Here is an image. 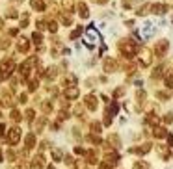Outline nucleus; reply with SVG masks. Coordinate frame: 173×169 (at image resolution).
<instances>
[{
	"mask_svg": "<svg viewBox=\"0 0 173 169\" xmlns=\"http://www.w3.org/2000/svg\"><path fill=\"white\" fill-rule=\"evenodd\" d=\"M78 95H80V91H78V87H75V86H71V87L65 89V97H67V99H76Z\"/></svg>",
	"mask_w": 173,
	"mask_h": 169,
	"instance_id": "obj_9",
	"label": "nucleus"
},
{
	"mask_svg": "<svg viewBox=\"0 0 173 169\" xmlns=\"http://www.w3.org/2000/svg\"><path fill=\"white\" fill-rule=\"evenodd\" d=\"M34 145H35V136L30 134V136L26 138V147H34Z\"/></svg>",
	"mask_w": 173,
	"mask_h": 169,
	"instance_id": "obj_21",
	"label": "nucleus"
},
{
	"mask_svg": "<svg viewBox=\"0 0 173 169\" xmlns=\"http://www.w3.org/2000/svg\"><path fill=\"white\" fill-rule=\"evenodd\" d=\"M145 123H149V125H153V127H157V125L160 123V117H158L157 113H149V115L145 117Z\"/></svg>",
	"mask_w": 173,
	"mask_h": 169,
	"instance_id": "obj_12",
	"label": "nucleus"
},
{
	"mask_svg": "<svg viewBox=\"0 0 173 169\" xmlns=\"http://www.w3.org/2000/svg\"><path fill=\"white\" fill-rule=\"evenodd\" d=\"M52 158H54V160H60V158H61V151L54 149V151H52Z\"/></svg>",
	"mask_w": 173,
	"mask_h": 169,
	"instance_id": "obj_29",
	"label": "nucleus"
},
{
	"mask_svg": "<svg viewBox=\"0 0 173 169\" xmlns=\"http://www.w3.org/2000/svg\"><path fill=\"white\" fill-rule=\"evenodd\" d=\"M48 169H54V167H48Z\"/></svg>",
	"mask_w": 173,
	"mask_h": 169,
	"instance_id": "obj_45",
	"label": "nucleus"
},
{
	"mask_svg": "<svg viewBox=\"0 0 173 169\" xmlns=\"http://www.w3.org/2000/svg\"><path fill=\"white\" fill-rule=\"evenodd\" d=\"M61 6H63V9H65V11H73V0H63V2H61Z\"/></svg>",
	"mask_w": 173,
	"mask_h": 169,
	"instance_id": "obj_20",
	"label": "nucleus"
},
{
	"mask_svg": "<svg viewBox=\"0 0 173 169\" xmlns=\"http://www.w3.org/2000/svg\"><path fill=\"white\" fill-rule=\"evenodd\" d=\"M6 17H17V11H15V9H9V11L6 13Z\"/></svg>",
	"mask_w": 173,
	"mask_h": 169,
	"instance_id": "obj_38",
	"label": "nucleus"
},
{
	"mask_svg": "<svg viewBox=\"0 0 173 169\" xmlns=\"http://www.w3.org/2000/svg\"><path fill=\"white\" fill-rule=\"evenodd\" d=\"M86 106L89 110H97V97L95 95H88L86 97Z\"/></svg>",
	"mask_w": 173,
	"mask_h": 169,
	"instance_id": "obj_10",
	"label": "nucleus"
},
{
	"mask_svg": "<svg viewBox=\"0 0 173 169\" xmlns=\"http://www.w3.org/2000/svg\"><path fill=\"white\" fill-rule=\"evenodd\" d=\"M119 48H121L123 56H127V58H132V56L136 54V45H134L130 39H125V41H121V43H119Z\"/></svg>",
	"mask_w": 173,
	"mask_h": 169,
	"instance_id": "obj_1",
	"label": "nucleus"
},
{
	"mask_svg": "<svg viewBox=\"0 0 173 169\" xmlns=\"http://www.w3.org/2000/svg\"><path fill=\"white\" fill-rule=\"evenodd\" d=\"M88 156H89V162H97V154H95L93 151H89V153H88Z\"/></svg>",
	"mask_w": 173,
	"mask_h": 169,
	"instance_id": "obj_34",
	"label": "nucleus"
},
{
	"mask_svg": "<svg viewBox=\"0 0 173 169\" xmlns=\"http://www.w3.org/2000/svg\"><path fill=\"white\" fill-rule=\"evenodd\" d=\"M54 76H56V67H48V69H47V74H45V78H47V80H52Z\"/></svg>",
	"mask_w": 173,
	"mask_h": 169,
	"instance_id": "obj_16",
	"label": "nucleus"
},
{
	"mask_svg": "<svg viewBox=\"0 0 173 169\" xmlns=\"http://www.w3.org/2000/svg\"><path fill=\"white\" fill-rule=\"evenodd\" d=\"M80 32H82V30H80V28H76V30H75V32L71 33V39H78V35H80Z\"/></svg>",
	"mask_w": 173,
	"mask_h": 169,
	"instance_id": "obj_33",
	"label": "nucleus"
},
{
	"mask_svg": "<svg viewBox=\"0 0 173 169\" xmlns=\"http://www.w3.org/2000/svg\"><path fill=\"white\" fill-rule=\"evenodd\" d=\"M91 132H93V134H99V132H101V125H99V123H93V125H91Z\"/></svg>",
	"mask_w": 173,
	"mask_h": 169,
	"instance_id": "obj_28",
	"label": "nucleus"
},
{
	"mask_svg": "<svg viewBox=\"0 0 173 169\" xmlns=\"http://www.w3.org/2000/svg\"><path fill=\"white\" fill-rule=\"evenodd\" d=\"M151 11L157 13V15H164V13L168 11V6H166V4H155V6L151 7Z\"/></svg>",
	"mask_w": 173,
	"mask_h": 169,
	"instance_id": "obj_8",
	"label": "nucleus"
},
{
	"mask_svg": "<svg viewBox=\"0 0 173 169\" xmlns=\"http://www.w3.org/2000/svg\"><path fill=\"white\" fill-rule=\"evenodd\" d=\"M11 119H13V121H19V119H20V113H19L17 110H13V112H11Z\"/></svg>",
	"mask_w": 173,
	"mask_h": 169,
	"instance_id": "obj_31",
	"label": "nucleus"
},
{
	"mask_svg": "<svg viewBox=\"0 0 173 169\" xmlns=\"http://www.w3.org/2000/svg\"><path fill=\"white\" fill-rule=\"evenodd\" d=\"M164 74V65H158L155 71H153V78H160Z\"/></svg>",
	"mask_w": 173,
	"mask_h": 169,
	"instance_id": "obj_15",
	"label": "nucleus"
},
{
	"mask_svg": "<svg viewBox=\"0 0 173 169\" xmlns=\"http://www.w3.org/2000/svg\"><path fill=\"white\" fill-rule=\"evenodd\" d=\"M75 82H76V76H73V74H69V76H67V84H71V86H73Z\"/></svg>",
	"mask_w": 173,
	"mask_h": 169,
	"instance_id": "obj_36",
	"label": "nucleus"
},
{
	"mask_svg": "<svg viewBox=\"0 0 173 169\" xmlns=\"http://www.w3.org/2000/svg\"><path fill=\"white\" fill-rule=\"evenodd\" d=\"M0 136H4V125H0Z\"/></svg>",
	"mask_w": 173,
	"mask_h": 169,
	"instance_id": "obj_42",
	"label": "nucleus"
},
{
	"mask_svg": "<svg viewBox=\"0 0 173 169\" xmlns=\"http://www.w3.org/2000/svg\"><path fill=\"white\" fill-rule=\"evenodd\" d=\"M41 39H43V37H41L39 32H34V33H32V41H34L35 45H41Z\"/></svg>",
	"mask_w": 173,
	"mask_h": 169,
	"instance_id": "obj_19",
	"label": "nucleus"
},
{
	"mask_svg": "<svg viewBox=\"0 0 173 169\" xmlns=\"http://www.w3.org/2000/svg\"><path fill=\"white\" fill-rule=\"evenodd\" d=\"M78 15H80L82 19H88V17H89V9H88L86 4H78Z\"/></svg>",
	"mask_w": 173,
	"mask_h": 169,
	"instance_id": "obj_13",
	"label": "nucleus"
},
{
	"mask_svg": "<svg viewBox=\"0 0 173 169\" xmlns=\"http://www.w3.org/2000/svg\"><path fill=\"white\" fill-rule=\"evenodd\" d=\"M61 20H63V24H65V26H69V24H71V19H69V17H65V15H63V19H61Z\"/></svg>",
	"mask_w": 173,
	"mask_h": 169,
	"instance_id": "obj_39",
	"label": "nucleus"
},
{
	"mask_svg": "<svg viewBox=\"0 0 173 169\" xmlns=\"http://www.w3.org/2000/svg\"><path fill=\"white\" fill-rule=\"evenodd\" d=\"M84 167H86V166H84L82 162H76V169H84Z\"/></svg>",
	"mask_w": 173,
	"mask_h": 169,
	"instance_id": "obj_41",
	"label": "nucleus"
},
{
	"mask_svg": "<svg viewBox=\"0 0 173 169\" xmlns=\"http://www.w3.org/2000/svg\"><path fill=\"white\" fill-rule=\"evenodd\" d=\"M158 99H160V100H168V99H170L168 91H158Z\"/></svg>",
	"mask_w": 173,
	"mask_h": 169,
	"instance_id": "obj_27",
	"label": "nucleus"
},
{
	"mask_svg": "<svg viewBox=\"0 0 173 169\" xmlns=\"http://www.w3.org/2000/svg\"><path fill=\"white\" fill-rule=\"evenodd\" d=\"M47 28H48V30H50V32H52V33H54V32H56V30H58V24H56V22H54V20H48V24H47Z\"/></svg>",
	"mask_w": 173,
	"mask_h": 169,
	"instance_id": "obj_23",
	"label": "nucleus"
},
{
	"mask_svg": "<svg viewBox=\"0 0 173 169\" xmlns=\"http://www.w3.org/2000/svg\"><path fill=\"white\" fill-rule=\"evenodd\" d=\"M43 110H47V112L52 110V104H50V102H45V104H43Z\"/></svg>",
	"mask_w": 173,
	"mask_h": 169,
	"instance_id": "obj_40",
	"label": "nucleus"
},
{
	"mask_svg": "<svg viewBox=\"0 0 173 169\" xmlns=\"http://www.w3.org/2000/svg\"><path fill=\"white\" fill-rule=\"evenodd\" d=\"M168 48H170V41H168V39H162V41H158V43L155 45V54H157V56H164V54L168 52Z\"/></svg>",
	"mask_w": 173,
	"mask_h": 169,
	"instance_id": "obj_3",
	"label": "nucleus"
},
{
	"mask_svg": "<svg viewBox=\"0 0 173 169\" xmlns=\"http://www.w3.org/2000/svg\"><path fill=\"white\" fill-rule=\"evenodd\" d=\"M28 20H30V19H28V13H22V15H20V28H26V26L30 24Z\"/></svg>",
	"mask_w": 173,
	"mask_h": 169,
	"instance_id": "obj_17",
	"label": "nucleus"
},
{
	"mask_svg": "<svg viewBox=\"0 0 173 169\" xmlns=\"http://www.w3.org/2000/svg\"><path fill=\"white\" fill-rule=\"evenodd\" d=\"M9 45H11V41H9L7 37L0 39V50H6V48H9Z\"/></svg>",
	"mask_w": 173,
	"mask_h": 169,
	"instance_id": "obj_18",
	"label": "nucleus"
},
{
	"mask_svg": "<svg viewBox=\"0 0 173 169\" xmlns=\"http://www.w3.org/2000/svg\"><path fill=\"white\" fill-rule=\"evenodd\" d=\"M19 140H20V128L15 127V128H11V130L7 132V143H9V145H15Z\"/></svg>",
	"mask_w": 173,
	"mask_h": 169,
	"instance_id": "obj_4",
	"label": "nucleus"
},
{
	"mask_svg": "<svg viewBox=\"0 0 173 169\" xmlns=\"http://www.w3.org/2000/svg\"><path fill=\"white\" fill-rule=\"evenodd\" d=\"M149 11H151V7H149V6H142V7H140L136 13H138V15H147Z\"/></svg>",
	"mask_w": 173,
	"mask_h": 169,
	"instance_id": "obj_22",
	"label": "nucleus"
},
{
	"mask_svg": "<svg viewBox=\"0 0 173 169\" xmlns=\"http://www.w3.org/2000/svg\"><path fill=\"white\" fill-rule=\"evenodd\" d=\"M102 65H104V71H106V73H114V71H117V61H116L114 58H106Z\"/></svg>",
	"mask_w": 173,
	"mask_h": 169,
	"instance_id": "obj_6",
	"label": "nucleus"
},
{
	"mask_svg": "<svg viewBox=\"0 0 173 169\" xmlns=\"http://www.w3.org/2000/svg\"><path fill=\"white\" fill-rule=\"evenodd\" d=\"M13 67H15V61H13L11 58H7V60H4V61L0 63V73H2L4 76H9L11 71H13Z\"/></svg>",
	"mask_w": 173,
	"mask_h": 169,
	"instance_id": "obj_2",
	"label": "nucleus"
},
{
	"mask_svg": "<svg viewBox=\"0 0 173 169\" xmlns=\"http://www.w3.org/2000/svg\"><path fill=\"white\" fill-rule=\"evenodd\" d=\"M34 166H35V169L41 167V166H43V156H35V160H34Z\"/></svg>",
	"mask_w": 173,
	"mask_h": 169,
	"instance_id": "obj_25",
	"label": "nucleus"
},
{
	"mask_svg": "<svg viewBox=\"0 0 173 169\" xmlns=\"http://www.w3.org/2000/svg\"><path fill=\"white\" fill-rule=\"evenodd\" d=\"M123 93H125V87H117V89L114 91V97H121Z\"/></svg>",
	"mask_w": 173,
	"mask_h": 169,
	"instance_id": "obj_30",
	"label": "nucleus"
},
{
	"mask_svg": "<svg viewBox=\"0 0 173 169\" xmlns=\"http://www.w3.org/2000/svg\"><path fill=\"white\" fill-rule=\"evenodd\" d=\"M153 134H155V138H158V140H162V138H166L168 136V132H166V128L164 127H155V130H153Z\"/></svg>",
	"mask_w": 173,
	"mask_h": 169,
	"instance_id": "obj_11",
	"label": "nucleus"
},
{
	"mask_svg": "<svg viewBox=\"0 0 173 169\" xmlns=\"http://www.w3.org/2000/svg\"><path fill=\"white\" fill-rule=\"evenodd\" d=\"M151 60H153V54H151L149 50H142V52H140V63H142L143 67L151 65Z\"/></svg>",
	"mask_w": 173,
	"mask_h": 169,
	"instance_id": "obj_5",
	"label": "nucleus"
},
{
	"mask_svg": "<svg viewBox=\"0 0 173 169\" xmlns=\"http://www.w3.org/2000/svg\"><path fill=\"white\" fill-rule=\"evenodd\" d=\"M134 169H149V166H147L145 162H136V164H134Z\"/></svg>",
	"mask_w": 173,
	"mask_h": 169,
	"instance_id": "obj_26",
	"label": "nucleus"
},
{
	"mask_svg": "<svg viewBox=\"0 0 173 169\" xmlns=\"http://www.w3.org/2000/svg\"><path fill=\"white\" fill-rule=\"evenodd\" d=\"M110 143H112L114 147H119V145H121V143H119V138H117L116 134H114V136H110Z\"/></svg>",
	"mask_w": 173,
	"mask_h": 169,
	"instance_id": "obj_24",
	"label": "nucleus"
},
{
	"mask_svg": "<svg viewBox=\"0 0 173 169\" xmlns=\"http://www.w3.org/2000/svg\"><path fill=\"white\" fill-rule=\"evenodd\" d=\"M35 22H37V30H45V28H47L45 20H35Z\"/></svg>",
	"mask_w": 173,
	"mask_h": 169,
	"instance_id": "obj_32",
	"label": "nucleus"
},
{
	"mask_svg": "<svg viewBox=\"0 0 173 169\" xmlns=\"http://www.w3.org/2000/svg\"><path fill=\"white\" fill-rule=\"evenodd\" d=\"M32 7H34L35 11H45L47 4H45L43 0H32Z\"/></svg>",
	"mask_w": 173,
	"mask_h": 169,
	"instance_id": "obj_14",
	"label": "nucleus"
},
{
	"mask_svg": "<svg viewBox=\"0 0 173 169\" xmlns=\"http://www.w3.org/2000/svg\"><path fill=\"white\" fill-rule=\"evenodd\" d=\"M17 48H19V52H28V48H30V43H28V39L20 35V39H19V43H17Z\"/></svg>",
	"mask_w": 173,
	"mask_h": 169,
	"instance_id": "obj_7",
	"label": "nucleus"
},
{
	"mask_svg": "<svg viewBox=\"0 0 173 169\" xmlns=\"http://www.w3.org/2000/svg\"><path fill=\"white\" fill-rule=\"evenodd\" d=\"M164 121H166V123H173V113H168V115L164 117Z\"/></svg>",
	"mask_w": 173,
	"mask_h": 169,
	"instance_id": "obj_37",
	"label": "nucleus"
},
{
	"mask_svg": "<svg viewBox=\"0 0 173 169\" xmlns=\"http://www.w3.org/2000/svg\"><path fill=\"white\" fill-rule=\"evenodd\" d=\"M13 2H22V0H13Z\"/></svg>",
	"mask_w": 173,
	"mask_h": 169,
	"instance_id": "obj_44",
	"label": "nucleus"
},
{
	"mask_svg": "<svg viewBox=\"0 0 173 169\" xmlns=\"http://www.w3.org/2000/svg\"><path fill=\"white\" fill-rule=\"evenodd\" d=\"M95 2H99V4H106L108 0H95Z\"/></svg>",
	"mask_w": 173,
	"mask_h": 169,
	"instance_id": "obj_43",
	"label": "nucleus"
},
{
	"mask_svg": "<svg viewBox=\"0 0 173 169\" xmlns=\"http://www.w3.org/2000/svg\"><path fill=\"white\" fill-rule=\"evenodd\" d=\"M166 86H168V87H173V74H170V76L166 78Z\"/></svg>",
	"mask_w": 173,
	"mask_h": 169,
	"instance_id": "obj_35",
	"label": "nucleus"
}]
</instances>
